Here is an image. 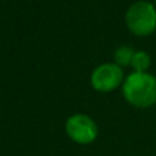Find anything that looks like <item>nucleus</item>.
<instances>
[{"instance_id": "f257e3e1", "label": "nucleus", "mask_w": 156, "mask_h": 156, "mask_svg": "<svg viewBox=\"0 0 156 156\" xmlns=\"http://www.w3.org/2000/svg\"><path fill=\"white\" fill-rule=\"evenodd\" d=\"M122 94L136 108H151L156 104V76L149 72H131L122 84Z\"/></svg>"}, {"instance_id": "f03ea898", "label": "nucleus", "mask_w": 156, "mask_h": 156, "mask_svg": "<svg viewBox=\"0 0 156 156\" xmlns=\"http://www.w3.org/2000/svg\"><path fill=\"white\" fill-rule=\"evenodd\" d=\"M126 27L133 35L148 37L156 30V7L148 0H137L124 14Z\"/></svg>"}, {"instance_id": "7ed1b4c3", "label": "nucleus", "mask_w": 156, "mask_h": 156, "mask_svg": "<svg viewBox=\"0 0 156 156\" xmlns=\"http://www.w3.org/2000/svg\"><path fill=\"white\" fill-rule=\"evenodd\" d=\"M65 133L75 144L88 145L97 140L98 126L91 116L86 113H75L65 122Z\"/></svg>"}, {"instance_id": "20e7f679", "label": "nucleus", "mask_w": 156, "mask_h": 156, "mask_svg": "<svg viewBox=\"0 0 156 156\" xmlns=\"http://www.w3.org/2000/svg\"><path fill=\"white\" fill-rule=\"evenodd\" d=\"M124 72L115 62H104L98 65L90 75V84L98 93H111L122 87Z\"/></svg>"}, {"instance_id": "39448f33", "label": "nucleus", "mask_w": 156, "mask_h": 156, "mask_svg": "<svg viewBox=\"0 0 156 156\" xmlns=\"http://www.w3.org/2000/svg\"><path fill=\"white\" fill-rule=\"evenodd\" d=\"M134 53H136V50H133L130 46H119L113 53V62L116 65H119L120 68L130 66Z\"/></svg>"}, {"instance_id": "423d86ee", "label": "nucleus", "mask_w": 156, "mask_h": 156, "mask_svg": "<svg viewBox=\"0 0 156 156\" xmlns=\"http://www.w3.org/2000/svg\"><path fill=\"white\" fill-rule=\"evenodd\" d=\"M151 55L144 50H138L134 53V57H133V61H131V66L133 72H148L151 66Z\"/></svg>"}, {"instance_id": "0eeeda50", "label": "nucleus", "mask_w": 156, "mask_h": 156, "mask_svg": "<svg viewBox=\"0 0 156 156\" xmlns=\"http://www.w3.org/2000/svg\"><path fill=\"white\" fill-rule=\"evenodd\" d=\"M153 4H155V7H156V0H155V3H153Z\"/></svg>"}]
</instances>
